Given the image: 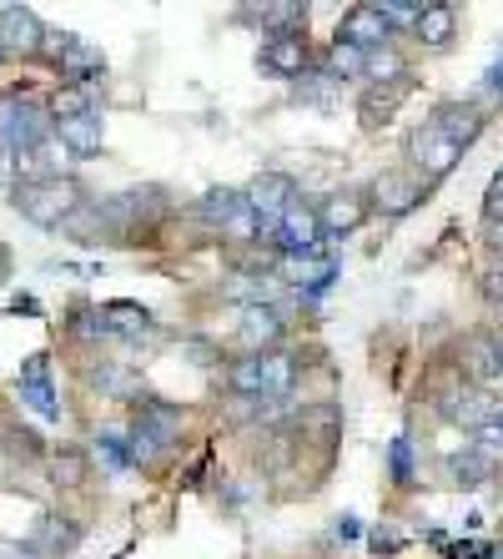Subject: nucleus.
Listing matches in <instances>:
<instances>
[{
  "label": "nucleus",
  "instance_id": "nucleus-6",
  "mask_svg": "<svg viewBox=\"0 0 503 559\" xmlns=\"http://www.w3.org/2000/svg\"><path fill=\"white\" fill-rule=\"evenodd\" d=\"M408 156L423 167V177H448V171L458 167V156H464V152H458V146H453L448 136L433 127V121H423V127L408 136Z\"/></svg>",
  "mask_w": 503,
  "mask_h": 559
},
{
  "label": "nucleus",
  "instance_id": "nucleus-22",
  "mask_svg": "<svg viewBox=\"0 0 503 559\" xmlns=\"http://www.w3.org/2000/svg\"><path fill=\"white\" fill-rule=\"evenodd\" d=\"M398 102H403V81H393V86H373V92L362 96V127L378 131L393 111H398Z\"/></svg>",
  "mask_w": 503,
  "mask_h": 559
},
{
  "label": "nucleus",
  "instance_id": "nucleus-39",
  "mask_svg": "<svg viewBox=\"0 0 503 559\" xmlns=\"http://www.w3.org/2000/svg\"><path fill=\"white\" fill-rule=\"evenodd\" d=\"M5 273H11V252H5V242H0V283H5Z\"/></svg>",
  "mask_w": 503,
  "mask_h": 559
},
{
  "label": "nucleus",
  "instance_id": "nucleus-32",
  "mask_svg": "<svg viewBox=\"0 0 503 559\" xmlns=\"http://www.w3.org/2000/svg\"><path fill=\"white\" fill-rule=\"evenodd\" d=\"M71 333H76V338H111V318H106L101 308H86L71 318Z\"/></svg>",
  "mask_w": 503,
  "mask_h": 559
},
{
  "label": "nucleus",
  "instance_id": "nucleus-7",
  "mask_svg": "<svg viewBox=\"0 0 503 559\" xmlns=\"http://www.w3.org/2000/svg\"><path fill=\"white\" fill-rule=\"evenodd\" d=\"M237 343L252 353H272L283 343V312L272 308V302H252L242 308V323H237Z\"/></svg>",
  "mask_w": 503,
  "mask_h": 559
},
{
  "label": "nucleus",
  "instance_id": "nucleus-28",
  "mask_svg": "<svg viewBox=\"0 0 503 559\" xmlns=\"http://www.w3.org/2000/svg\"><path fill=\"white\" fill-rule=\"evenodd\" d=\"M464 368H468L474 378H493V373H503L499 343H489V338H468V348H464Z\"/></svg>",
  "mask_w": 503,
  "mask_h": 559
},
{
  "label": "nucleus",
  "instance_id": "nucleus-4",
  "mask_svg": "<svg viewBox=\"0 0 503 559\" xmlns=\"http://www.w3.org/2000/svg\"><path fill=\"white\" fill-rule=\"evenodd\" d=\"M292 202H297V187H292V177H283V171H262L258 182L247 187V207L258 212L262 227H277Z\"/></svg>",
  "mask_w": 503,
  "mask_h": 559
},
{
  "label": "nucleus",
  "instance_id": "nucleus-19",
  "mask_svg": "<svg viewBox=\"0 0 503 559\" xmlns=\"http://www.w3.org/2000/svg\"><path fill=\"white\" fill-rule=\"evenodd\" d=\"M292 378H297L292 353H283V348L262 353V393H267V399H287V393H292Z\"/></svg>",
  "mask_w": 503,
  "mask_h": 559
},
{
  "label": "nucleus",
  "instance_id": "nucleus-42",
  "mask_svg": "<svg viewBox=\"0 0 503 559\" xmlns=\"http://www.w3.org/2000/svg\"><path fill=\"white\" fill-rule=\"evenodd\" d=\"M499 424H503V414H499Z\"/></svg>",
  "mask_w": 503,
  "mask_h": 559
},
{
  "label": "nucleus",
  "instance_id": "nucleus-24",
  "mask_svg": "<svg viewBox=\"0 0 503 559\" xmlns=\"http://www.w3.org/2000/svg\"><path fill=\"white\" fill-rule=\"evenodd\" d=\"M489 474H493V464H489V454H478V449L448 459V479L458 484V489H478V484H489Z\"/></svg>",
  "mask_w": 503,
  "mask_h": 559
},
{
  "label": "nucleus",
  "instance_id": "nucleus-21",
  "mask_svg": "<svg viewBox=\"0 0 503 559\" xmlns=\"http://www.w3.org/2000/svg\"><path fill=\"white\" fill-rule=\"evenodd\" d=\"M106 318H111V333H127V338H156L152 312L136 308V302H111Z\"/></svg>",
  "mask_w": 503,
  "mask_h": 559
},
{
  "label": "nucleus",
  "instance_id": "nucleus-29",
  "mask_svg": "<svg viewBox=\"0 0 503 559\" xmlns=\"http://www.w3.org/2000/svg\"><path fill=\"white\" fill-rule=\"evenodd\" d=\"M86 454H81V449H56L51 454V479L61 484V489H76L81 479H86Z\"/></svg>",
  "mask_w": 503,
  "mask_h": 559
},
{
  "label": "nucleus",
  "instance_id": "nucleus-9",
  "mask_svg": "<svg viewBox=\"0 0 503 559\" xmlns=\"http://www.w3.org/2000/svg\"><path fill=\"white\" fill-rule=\"evenodd\" d=\"M318 222H323V237H348L368 222V197L362 192H333L318 207Z\"/></svg>",
  "mask_w": 503,
  "mask_h": 559
},
{
  "label": "nucleus",
  "instance_id": "nucleus-10",
  "mask_svg": "<svg viewBox=\"0 0 503 559\" xmlns=\"http://www.w3.org/2000/svg\"><path fill=\"white\" fill-rule=\"evenodd\" d=\"M258 61L267 66L272 76H283V81L308 76V36H272L267 46H262Z\"/></svg>",
  "mask_w": 503,
  "mask_h": 559
},
{
  "label": "nucleus",
  "instance_id": "nucleus-27",
  "mask_svg": "<svg viewBox=\"0 0 503 559\" xmlns=\"http://www.w3.org/2000/svg\"><path fill=\"white\" fill-rule=\"evenodd\" d=\"M337 424H343V414H337L333 404H318V408H302V414H297V429L308 433V439H318V443H333Z\"/></svg>",
  "mask_w": 503,
  "mask_h": 559
},
{
  "label": "nucleus",
  "instance_id": "nucleus-36",
  "mask_svg": "<svg viewBox=\"0 0 503 559\" xmlns=\"http://www.w3.org/2000/svg\"><path fill=\"white\" fill-rule=\"evenodd\" d=\"M478 433V454H503V424L493 418V424H483V429H474Z\"/></svg>",
  "mask_w": 503,
  "mask_h": 559
},
{
  "label": "nucleus",
  "instance_id": "nucleus-33",
  "mask_svg": "<svg viewBox=\"0 0 503 559\" xmlns=\"http://www.w3.org/2000/svg\"><path fill=\"white\" fill-rule=\"evenodd\" d=\"M378 11H383L387 26H418V15H423V0H383Z\"/></svg>",
  "mask_w": 503,
  "mask_h": 559
},
{
  "label": "nucleus",
  "instance_id": "nucleus-15",
  "mask_svg": "<svg viewBox=\"0 0 503 559\" xmlns=\"http://www.w3.org/2000/svg\"><path fill=\"white\" fill-rule=\"evenodd\" d=\"M414 36L423 40L428 51H443V46L458 36V11H453V5H423V15H418Z\"/></svg>",
  "mask_w": 503,
  "mask_h": 559
},
{
  "label": "nucleus",
  "instance_id": "nucleus-11",
  "mask_svg": "<svg viewBox=\"0 0 503 559\" xmlns=\"http://www.w3.org/2000/svg\"><path fill=\"white\" fill-rule=\"evenodd\" d=\"M418 197H423V182H418V177H408V171H383V177L373 182V202L387 212V217L414 212Z\"/></svg>",
  "mask_w": 503,
  "mask_h": 559
},
{
  "label": "nucleus",
  "instance_id": "nucleus-26",
  "mask_svg": "<svg viewBox=\"0 0 503 559\" xmlns=\"http://www.w3.org/2000/svg\"><path fill=\"white\" fill-rule=\"evenodd\" d=\"M283 273H287V283H297V287H323L327 277H333V262L308 252V258H283Z\"/></svg>",
  "mask_w": 503,
  "mask_h": 559
},
{
  "label": "nucleus",
  "instance_id": "nucleus-25",
  "mask_svg": "<svg viewBox=\"0 0 503 559\" xmlns=\"http://www.w3.org/2000/svg\"><path fill=\"white\" fill-rule=\"evenodd\" d=\"M368 71V51L348 46V40H333V51H327V76L333 81H362Z\"/></svg>",
  "mask_w": 503,
  "mask_h": 559
},
{
  "label": "nucleus",
  "instance_id": "nucleus-23",
  "mask_svg": "<svg viewBox=\"0 0 503 559\" xmlns=\"http://www.w3.org/2000/svg\"><path fill=\"white\" fill-rule=\"evenodd\" d=\"M242 207H247V192H232V187H212V192L196 202V212H202L207 222H217V227H227Z\"/></svg>",
  "mask_w": 503,
  "mask_h": 559
},
{
  "label": "nucleus",
  "instance_id": "nucleus-18",
  "mask_svg": "<svg viewBox=\"0 0 503 559\" xmlns=\"http://www.w3.org/2000/svg\"><path fill=\"white\" fill-rule=\"evenodd\" d=\"M56 71L65 76V86H91V81L106 71V56L96 51V46H86V40H76V46L65 51V61L56 66Z\"/></svg>",
  "mask_w": 503,
  "mask_h": 559
},
{
  "label": "nucleus",
  "instance_id": "nucleus-20",
  "mask_svg": "<svg viewBox=\"0 0 503 559\" xmlns=\"http://www.w3.org/2000/svg\"><path fill=\"white\" fill-rule=\"evenodd\" d=\"M46 111H51V121H71V117H86V111H96V96H91V86H56L51 102H46Z\"/></svg>",
  "mask_w": 503,
  "mask_h": 559
},
{
  "label": "nucleus",
  "instance_id": "nucleus-41",
  "mask_svg": "<svg viewBox=\"0 0 503 559\" xmlns=\"http://www.w3.org/2000/svg\"><path fill=\"white\" fill-rule=\"evenodd\" d=\"M0 61H5V51H0Z\"/></svg>",
  "mask_w": 503,
  "mask_h": 559
},
{
  "label": "nucleus",
  "instance_id": "nucleus-34",
  "mask_svg": "<svg viewBox=\"0 0 503 559\" xmlns=\"http://www.w3.org/2000/svg\"><path fill=\"white\" fill-rule=\"evenodd\" d=\"M76 40H81V36H71V31H46V40H40V56H46L51 66H61L65 51H71Z\"/></svg>",
  "mask_w": 503,
  "mask_h": 559
},
{
  "label": "nucleus",
  "instance_id": "nucleus-12",
  "mask_svg": "<svg viewBox=\"0 0 503 559\" xmlns=\"http://www.w3.org/2000/svg\"><path fill=\"white\" fill-rule=\"evenodd\" d=\"M443 418H448V424H464V429H483V424L499 418V408H493V399L483 389H464V393H448V399H443Z\"/></svg>",
  "mask_w": 503,
  "mask_h": 559
},
{
  "label": "nucleus",
  "instance_id": "nucleus-38",
  "mask_svg": "<svg viewBox=\"0 0 503 559\" xmlns=\"http://www.w3.org/2000/svg\"><path fill=\"white\" fill-rule=\"evenodd\" d=\"M0 559H40L36 545H0Z\"/></svg>",
  "mask_w": 503,
  "mask_h": 559
},
{
  "label": "nucleus",
  "instance_id": "nucleus-37",
  "mask_svg": "<svg viewBox=\"0 0 503 559\" xmlns=\"http://www.w3.org/2000/svg\"><path fill=\"white\" fill-rule=\"evenodd\" d=\"M483 217H489L493 227H503V171H499V177H493L489 197H483Z\"/></svg>",
  "mask_w": 503,
  "mask_h": 559
},
{
  "label": "nucleus",
  "instance_id": "nucleus-40",
  "mask_svg": "<svg viewBox=\"0 0 503 559\" xmlns=\"http://www.w3.org/2000/svg\"><path fill=\"white\" fill-rule=\"evenodd\" d=\"M499 358H503V343H499Z\"/></svg>",
  "mask_w": 503,
  "mask_h": 559
},
{
  "label": "nucleus",
  "instance_id": "nucleus-35",
  "mask_svg": "<svg viewBox=\"0 0 503 559\" xmlns=\"http://www.w3.org/2000/svg\"><path fill=\"white\" fill-rule=\"evenodd\" d=\"M393 479H398V484H414V454H408V439L393 443Z\"/></svg>",
  "mask_w": 503,
  "mask_h": 559
},
{
  "label": "nucleus",
  "instance_id": "nucleus-30",
  "mask_svg": "<svg viewBox=\"0 0 503 559\" xmlns=\"http://www.w3.org/2000/svg\"><path fill=\"white\" fill-rule=\"evenodd\" d=\"M362 81H373V86H393V81H403V56L393 51V46L368 51V71H362Z\"/></svg>",
  "mask_w": 503,
  "mask_h": 559
},
{
  "label": "nucleus",
  "instance_id": "nucleus-1",
  "mask_svg": "<svg viewBox=\"0 0 503 559\" xmlns=\"http://www.w3.org/2000/svg\"><path fill=\"white\" fill-rule=\"evenodd\" d=\"M11 207L36 227H65L86 202H81V187L71 177H26V182H15Z\"/></svg>",
  "mask_w": 503,
  "mask_h": 559
},
{
  "label": "nucleus",
  "instance_id": "nucleus-17",
  "mask_svg": "<svg viewBox=\"0 0 503 559\" xmlns=\"http://www.w3.org/2000/svg\"><path fill=\"white\" fill-rule=\"evenodd\" d=\"M81 545V524L71 514H46L36 530V549L40 555H71Z\"/></svg>",
  "mask_w": 503,
  "mask_h": 559
},
{
  "label": "nucleus",
  "instance_id": "nucleus-16",
  "mask_svg": "<svg viewBox=\"0 0 503 559\" xmlns=\"http://www.w3.org/2000/svg\"><path fill=\"white\" fill-rule=\"evenodd\" d=\"M136 429L152 433L156 443H171L181 433V408L161 404V399H142V404H136Z\"/></svg>",
  "mask_w": 503,
  "mask_h": 559
},
{
  "label": "nucleus",
  "instance_id": "nucleus-31",
  "mask_svg": "<svg viewBox=\"0 0 503 559\" xmlns=\"http://www.w3.org/2000/svg\"><path fill=\"white\" fill-rule=\"evenodd\" d=\"M232 389H237V399H262V353L232 364Z\"/></svg>",
  "mask_w": 503,
  "mask_h": 559
},
{
  "label": "nucleus",
  "instance_id": "nucleus-3",
  "mask_svg": "<svg viewBox=\"0 0 503 559\" xmlns=\"http://www.w3.org/2000/svg\"><path fill=\"white\" fill-rule=\"evenodd\" d=\"M21 399H26L31 414H40L46 424L61 418V399L51 389V358L46 353H31L26 364H21Z\"/></svg>",
  "mask_w": 503,
  "mask_h": 559
},
{
  "label": "nucleus",
  "instance_id": "nucleus-5",
  "mask_svg": "<svg viewBox=\"0 0 503 559\" xmlns=\"http://www.w3.org/2000/svg\"><path fill=\"white\" fill-rule=\"evenodd\" d=\"M277 242L287 248V258H308V252L323 248V222H318V207L308 202H292L277 222Z\"/></svg>",
  "mask_w": 503,
  "mask_h": 559
},
{
  "label": "nucleus",
  "instance_id": "nucleus-8",
  "mask_svg": "<svg viewBox=\"0 0 503 559\" xmlns=\"http://www.w3.org/2000/svg\"><path fill=\"white\" fill-rule=\"evenodd\" d=\"M387 36H393V26L383 21L378 5H358V11H348L343 15V26H337V40H348V46H358V51H383Z\"/></svg>",
  "mask_w": 503,
  "mask_h": 559
},
{
  "label": "nucleus",
  "instance_id": "nucleus-2",
  "mask_svg": "<svg viewBox=\"0 0 503 559\" xmlns=\"http://www.w3.org/2000/svg\"><path fill=\"white\" fill-rule=\"evenodd\" d=\"M46 26L31 5H0V51L5 56H40Z\"/></svg>",
  "mask_w": 503,
  "mask_h": 559
},
{
  "label": "nucleus",
  "instance_id": "nucleus-14",
  "mask_svg": "<svg viewBox=\"0 0 503 559\" xmlns=\"http://www.w3.org/2000/svg\"><path fill=\"white\" fill-rule=\"evenodd\" d=\"M56 136L65 142V152H71V156H96V152H101V111L56 121Z\"/></svg>",
  "mask_w": 503,
  "mask_h": 559
},
{
  "label": "nucleus",
  "instance_id": "nucleus-13",
  "mask_svg": "<svg viewBox=\"0 0 503 559\" xmlns=\"http://www.w3.org/2000/svg\"><path fill=\"white\" fill-rule=\"evenodd\" d=\"M433 127H439L443 136H448V142L464 152V146L478 142V131H483V111H478V106H439Z\"/></svg>",
  "mask_w": 503,
  "mask_h": 559
}]
</instances>
